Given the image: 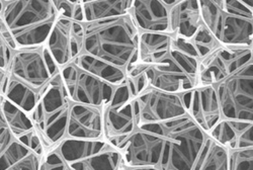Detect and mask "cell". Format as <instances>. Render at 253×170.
I'll use <instances>...</instances> for the list:
<instances>
[{
  "mask_svg": "<svg viewBox=\"0 0 253 170\" xmlns=\"http://www.w3.org/2000/svg\"><path fill=\"white\" fill-rule=\"evenodd\" d=\"M230 170H253V148L230 152Z\"/></svg>",
  "mask_w": 253,
  "mask_h": 170,
  "instance_id": "29",
  "label": "cell"
},
{
  "mask_svg": "<svg viewBox=\"0 0 253 170\" xmlns=\"http://www.w3.org/2000/svg\"><path fill=\"white\" fill-rule=\"evenodd\" d=\"M15 140L16 139L10 132L2 112L0 110V156L7 150Z\"/></svg>",
  "mask_w": 253,
  "mask_h": 170,
  "instance_id": "31",
  "label": "cell"
},
{
  "mask_svg": "<svg viewBox=\"0 0 253 170\" xmlns=\"http://www.w3.org/2000/svg\"><path fill=\"white\" fill-rule=\"evenodd\" d=\"M242 1L250 10L253 11V0H242Z\"/></svg>",
  "mask_w": 253,
  "mask_h": 170,
  "instance_id": "37",
  "label": "cell"
},
{
  "mask_svg": "<svg viewBox=\"0 0 253 170\" xmlns=\"http://www.w3.org/2000/svg\"><path fill=\"white\" fill-rule=\"evenodd\" d=\"M126 170H162V169L159 166H146V167H133V168L126 167Z\"/></svg>",
  "mask_w": 253,
  "mask_h": 170,
  "instance_id": "36",
  "label": "cell"
},
{
  "mask_svg": "<svg viewBox=\"0 0 253 170\" xmlns=\"http://www.w3.org/2000/svg\"><path fill=\"white\" fill-rule=\"evenodd\" d=\"M171 34L141 33L139 38V63L156 66L168 57L171 49Z\"/></svg>",
  "mask_w": 253,
  "mask_h": 170,
  "instance_id": "20",
  "label": "cell"
},
{
  "mask_svg": "<svg viewBox=\"0 0 253 170\" xmlns=\"http://www.w3.org/2000/svg\"><path fill=\"white\" fill-rule=\"evenodd\" d=\"M2 18L18 49L46 45L59 14L53 0L5 1Z\"/></svg>",
  "mask_w": 253,
  "mask_h": 170,
  "instance_id": "3",
  "label": "cell"
},
{
  "mask_svg": "<svg viewBox=\"0 0 253 170\" xmlns=\"http://www.w3.org/2000/svg\"><path fill=\"white\" fill-rule=\"evenodd\" d=\"M209 136L229 152L253 148V122L223 119Z\"/></svg>",
  "mask_w": 253,
  "mask_h": 170,
  "instance_id": "18",
  "label": "cell"
},
{
  "mask_svg": "<svg viewBox=\"0 0 253 170\" xmlns=\"http://www.w3.org/2000/svg\"><path fill=\"white\" fill-rule=\"evenodd\" d=\"M72 63L84 71L114 85L116 87L124 84L126 80V73L125 70L86 53L80 54Z\"/></svg>",
  "mask_w": 253,
  "mask_h": 170,
  "instance_id": "22",
  "label": "cell"
},
{
  "mask_svg": "<svg viewBox=\"0 0 253 170\" xmlns=\"http://www.w3.org/2000/svg\"><path fill=\"white\" fill-rule=\"evenodd\" d=\"M164 146L165 138L162 135L138 127V129L118 147V150L122 155L125 167H160Z\"/></svg>",
  "mask_w": 253,
  "mask_h": 170,
  "instance_id": "12",
  "label": "cell"
},
{
  "mask_svg": "<svg viewBox=\"0 0 253 170\" xmlns=\"http://www.w3.org/2000/svg\"><path fill=\"white\" fill-rule=\"evenodd\" d=\"M139 126L171 121L187 115L180 94L148 87L134 98Z\"/></svg>",
  "mask_w": 253,
  "mask_h": 170,
  "instance_id": "13",
  "label": "cell"
},
{
  "mask_svg": "<svg viewBox=\"0 0 253 170\" xmlns=\"http://www.w3.org/2000/svg\"><path fill=\"white\" fill-rule=\"evenodd\" d=\"M252 61H253V44H252Z\"/></svg>",
  "mask_w": 253,
  "mask_h": 170,
  "instance_id": "40",
  "label": "cell"
},
{
  "mask_svg": "<svg viewBox=\"0 0 253 170\" xmlns=\"http://www.w3.org/2000/svg\"><path fill=\"white\" fill-rule=\"evenodd\" d=\"M66 139L88 141L105 140L103 109L72 102Z\"/></svg>",
  "mask_w": 253,
  "mask_h": 170,
  "instance_id": "15",
  "label": "cell"
},
{
  "mask_svg": "<svg viewBox=\"0 0 253 170\" xmlns=\"http://www.w3.org/2000/svg\"><path fill=\"white\" fill-rule=\"evenodd\" d=\"M252 61V47L224 46L201 61L199 86H216Z\"/></svg>",
  "mask_w": 253,
  "mask_h": 170,
  "instance_id": "11",
  "label": "cell"
},
{
  "mask_svg": "<svg viewBox=\"0 0 253 170\" xmlns=\"http://www.w3.org/2000/svg\"><path fill=\"white\" fill-rule=\"evenodd\" d=\"M200 0H176L169 7V34L192 40L203 25Z\"/></svg>",
  "mask_w": 253,
  "mask_h": 170,
  "instance_id": "19",
  "label": "cell"
},
{
  "mask_svg": "<svg viewBox=\"0 0 253 170\" xmlns=\"http://www.w3.org/2000/svg\"><path fill=\"white\" fill-rule=\"evenodd\" d=\"M32 151L17 140H15L7 150L0 156V170H6L8 167L28 156Z\"/></svg>",
  "mask_w": 253,
  "mask_h": 170,
  "instance_id": "28",
  "label": "cell"
},
{
  "mask_svg": "<svg viewBox=\"0 0 253 170\" xmlns=\"http://www.w3.org/2000/svg\"><path fill=\"white\" fill-rule=\"evenodd\" d=\"M104 138L118 147L139 127L134 99L125 82L116 88L110 104L103 109Z\"/></svg>",
  "mask_w": 253,
  "mask_h": 170,
  "instance_id": "10",
  "label": "cell"
},
{
  "mask_svg": "<svg viewBox=\"0 0 253 170\" xmlns=\"http://www.w3.org/2000/svg\"><path fill=\"white\" fill-rule=\"evenodd\" d=\"M42 157L31 152L22 160L17 161L6 170H40Z\"/></svg>",
  "mask_w": 253,
  "mask_h": 170,
  "instance_id": "32",
  "label": "cell"
},
{
  "mask_svg": "<svg viewBox=\"0 0 253 170\" xmlns=\"http://www.w3.org/2000/svg\"><path fill=\"white\" fill-rule=\"evenodd\" d=\"M0 37L2 38V40L6 42L7 46L13 51L15 52L16 50H18V47L15 42V40L10 32V30L8 29L7 25L5 24L4 19L2 18V16L0 15Z\"/></svg>",
  "mask_w": 253,
  "mask_h": 170,
  "instance_id": "34",
  "label": "cell"
},
{
  "mask_svg": "<svg viewBox=\"0 0 253 170\" xmlns=\"http://www.w3.org/2000/svg\"><path fill=\"white\" fill-rule=\"evenodd\" d=\"M72 20L78 21V23H81V24H85V20H84V11H83V6H82V1L75 2Z\"/></svg>",
  "mask_w": 253,
  "mask_h": 170,
  "instance_id": "35",
  "label": "cell"
},
{
  "mask_svg": "<svg viewBox=\"0 0 253 170\" xmlns=\"http://www.w3.org/2000/svg\"><path fill=\"white\" fill-rule=\"evenodd\" d=\"M54 5L57 9V12L59 14V17H64L68 19H72L73 17V11L76 1H69V0H53Z\"/></svg>",
  "mask_w": 253,
  "mask_h": 170,
  "instance_id": "33",
  "label": "cell"
},
{
  "mask_svg": "<svg viewBox=\"0 0 253 170\" xmlns=\"http://www.w3.org/2000/svg\"><path fill=\"white\" fill-rule=\"evenodd\" d=\"M4 5H5V1H0V15H2L3 13Z\"/></svg>",
  "mask_w": 253,
  "mask_h": 170,
  "instance_id": "38",
  "label": "cell"
},
{
  "mask_svg": "<svg viewBox=\"0 0 253 170\" xmlns=\"http://www.w3.org/2000/svg\"><path fill=\"white\" fill-rule=\"evenodd\" d=\"M40 170H70L56 149H51L42 157Z\"/></svg>",
  "mask_w": 253,
  "mask_h": 170,
  "instance_id": "30",
  "label": "cell"
},
{
  "mask_svg": "<svg viewBox=\"0 0 253 170\" xmlns=\"http://www.w3.org/2000/svg\"><path fill=\"white\" fill-rule=\"evenodd\" d=\"M131 0H105V1H82L85 24L128 14Z\"/></svg>",
  "mask_w": 253,
  "mask_h": 170,
  "instance_id": "23",
  "label": "cell"
},
{
  "mask_svg": "<svg viewBox=\"0 0 253 170\" xmlns=\"http://www.w3.org/2000/svg\"><path fill=\"white\" fill-rule=\"evenodd\" d=\"M191 42H193L199 55L200 61H203L222 46L221 42L213 36V34L208 30L204 24L192 38Z\"/></svg>",
  "mask_w": 253,
  "mask_h": 170,
  "instance_id": "27",
  "label": "cell"
},
{
  "mask_svg": "<svg viewBox=\"0 0 253 170\" xmlns=\"http://www.w3.org/2000/svg\"><path fill=\"white\" fill-rule=\"evenodd\" d=\"M2 98H3V95L0 93V105H1V101H2Z\"/></svg>",
  "mask_w": 253,
  "mask_h": 170,
  "instance_id": "39",
  "label": "cell"
},
{
  "mask_svg": "<svg viewBox=\"0 0 253 170\" xmlns=\"http://www.w3.org/2000/svg\"><path fill=\"white\" fill-rule=\"evenodd\" d=\"M83 53L91 55L128 73L139 63V38L130 14L84 24Z\"/></svg>",
  "mask_w": 253,
  "mask_h": 170,
  "instance_id": "1",
  "label": "cell"
},
{
  "mask_svg": "<svg viewBox=\"0 0 253 170\" xmlns=\"http://www.w3.org/2000/svg\"><path fill=\"white\" fill-rule=\"evenodd\" d=\"M139 127L165 138L162 170H193L209 136L188 114L168 122Z\"/></svg>",
  "mask_w": 253,
  "mask_h": 170,
  "instance_id": "2",
  "label": "cell"
},
{
  "mask_svg": "<svg viewBox=\"0 0 253 170\" xmlns=\"http://www.w3.org/2000/svg\"><path fill=\"white\" fill-rule=\"evenodd\" d=\"M215 87L223 119L253 122V61Z\"/></svg>",
  "mask_w": 253,
  "mask_h": 170,
  "instance_id": "8",
  "label": "cell"
},
{
  "mask_svg": "<svg viewBox=\"0 0 253 170\" xmlns=\"http://www.w3.org/2000/svg\"><path fill=\"white\" fill-rule=\"evenodd\" d=\"M193 170H230V152L208 136Z\"/></svg>",
  "mask_w": 253,
  "mask_h": 170,
  "instance_id": "24",
  "label": "cell"
},
{
  "mask_svg": "<svg viewBox=\"0 0 253 170\" xmlns=\"http://www.w3.org/2000/svg\"><path fill=\"white\" fill-rule=\"evenodd\" d=\"M145 73L148 79L149 87L165 92L181 94L194 90L199 86V81L197 79L180 74L165 72L155 66H147Z\"/></svg>",
  "mask_w": 253,
  "mask_h": 170,
  "instance_id": "21",
  "label": "cell"
},
{
  "mask_svg": "<svg viewBox=\"0 0 253 170\" xmlns=\"http://www.w3.org/2000/svg\"><path fill=\"white\" fill-rule=\"evenodd\" d=\"M0 110L2 112L10 132L16 140L37 131L31 116L4 96L0 105Z\"/></svg>",
  "mask_w": 253,
  "mask_h": 170,
  "instance_id": "25",
  "label": "cell"
},
{
  "mask_svg": "<svg viewBox=\"0 0 253 170\" xmlns=\"http://www.w3.org/2000/svg\"><path fill=\"white\" fill-rule=\"evenodd\" d=\"M61 75L68 96L73 103L104 109L112 101L116 86L84 71L74 63L61 69Z\"/></svg>",
  "mask_w": 253,
  "mask_h": 170,
  "instance_id": "9",
  "label": "cell"
},
{
  "mask_svg": "<svg viewBox=\"0 0 253 170\" xmlns=\"http://www.w3.org/2000/svg\"><path fill=\"white\" fill-rule=\"evenodd\" d=\"M187 114L209 135L223 120L216 87L206 85L195 88L192 91Z\"/></svg>",
  "mask_w": 253,
  "mask_h": 170,
  "instance_id": "16",
  "label": "cell"
},
{
  "mask_svg": "<svg viewBox=\"0 0 253 170\" xmlns=\"http://www.w3.org/2000/svg\"><path fill=\"white\" fill-rule=\"evenodd\" d=\"M84 34V24L58 17L47 40L46 47L61 69L83 53Z\"/></svg>",
  "mask_w": 253,
  "mask_h": 170,
  "instance_id": "14",
  "label": "cell"
},
{
  "mask_svg": "<svg viewBox=\"0 0 253 170\" xmlns=\"http://www.w3.org/2000/svg\"><path fill=\"white\" fill-rule=\"evenodd\" d=\"M54 149L70 170H119L123 164L120 151L105 140L65 139Z\"/></svg>",
  "mask_w": 253,
  "mask_h": 170,
  "instance_id": "6",
  "label": "cell"
},
{
  "mask_svg": "<svg viewBox=\"0 0 253 170\" xmlns=\"http://www.w3.org/2000/svg\"><path fill=\"white\" fill-rule=\"evenodd\" d=\"M41 93L32 89L8 75L7 85L3 96L13 102L18 108L24 110L28 115H32L41 98Z\"/></svg>",
  "mask_w": 253,
  "mask_h": 170,
  "instance_id": "26",
  "label": "cell"
},
{
  "mask_svg": "<svg viewBox=\"0 0 253 170\" xmlns=\"http://www.w3.org/2000/svg\"><path fill=\"white\" fill-rule=\"evenodd\" d=\"M61 68L46 45L20 48L13 52L8 75L32 89L43 93Z\"/></svg>",
  "mask_w": 253,
  "mask_h": 170,
  "instance_id": "7",
  "label": "cell"
},
{
  "mask_svg": "<svg viewBox=\"0 0 253 170\" xmlns=\"http://www.w3.org/2000/svg\"><path fill=\"white\" fill-rule=\"evenodd\" d=\"M204 25L224 46L252 47L253 11L242 0H200Z\"/></svg>",
  "mask_w": 253,
  "mask_h": 170,
  "instance_id": "4",
  "label": "cell"
},
{
  "mask_svg": "<svg viewBox=\"0 0 253 170\" xmlns=\"http://www.w3.org/2000/svg\"><path fill=\"white\" fill-rule=\"evenodd\" d=\"M71 104L60 73L53 78L42 93L31 115L47 152L66 139Z\"/></svg>",
  "mask_w": 253,
  "mask_h": 170,
  "instance_id": "5",
  "label": "cell"
},
{
  "mask_svg": "<svg viewBox=\"0 0 253 170\" xmlns=\"http://www.w3.org/2000/svg\"><path fill=\"white\" fill-rule=\"evenodd\" d=\"M130 14L140 34H169V7L163 0H134Z\"/></svg>",
  "mask_w": 253,
  "mask_h": 170,
  "instance_id": "17",
  "label": "cell"
}]
</instances>
